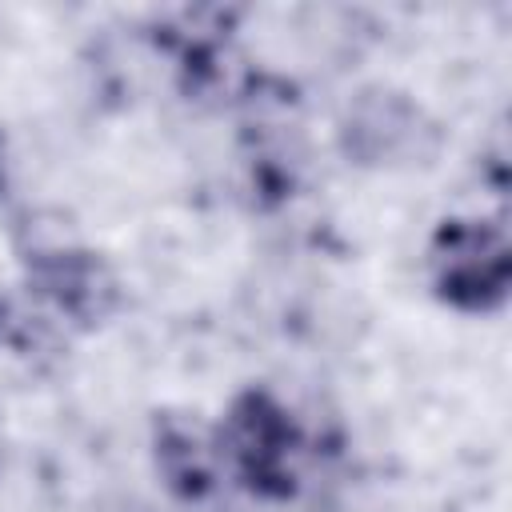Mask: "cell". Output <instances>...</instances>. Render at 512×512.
I'll return each instance as SVG.
<instances>
[{
    "instance_id": "6da1fadb",
    "label": "cell",
    "mask_w": 512,
    "mask_h": 512,
    "mask_svg": "<svg viewBox=\"0 0 512 512\" xmlns=\"http://www.w3.org/2000/svg\"><path fill=\"white\" fill-rule=\"evenodd\" d=\"M508 248L504 236L492 220H452L436 244H432V268L440 288L460 300L480 308L488 292L504 288V272H508Z\"/></svg>"
},
{
    "instance_id": "7a4b0ae2",
    "label": "cell",
    "mask_w": 512,
    "mask_h": 512,
    "mask_svg": "<svg viewBox=\"0 0 512 512\" xmlns=\"http://www.w3.org/2000/svg\"><path fill=\"white\" fill-rule=\"evenodd\" d=\"M16 248L24 252V260L32 268H44V264H56V260L80 252L84 240H80V224L68 208L32 204V208H24V216L16 224Z\"/></svg>"
},
{
    "instance_id": "3957f363",
    "label": "cell",
    "mask_w": 512,
    "mask_h": 512,
    "mask_svg": "<svg viewBox=\"0 0 512 512\" xmlns=\"http://www.w3.org/2000/svg\"><path fill=\"white\" fill-rule=\"evenodd\" d=\"M4 328H8V304H4V296H0V336H4Z\"/></svg>"
}]
</instances>
